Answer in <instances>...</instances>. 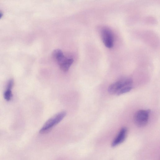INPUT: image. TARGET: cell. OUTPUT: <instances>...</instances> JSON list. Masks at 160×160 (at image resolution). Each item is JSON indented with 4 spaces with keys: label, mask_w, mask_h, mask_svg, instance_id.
<instances>
[{
    "label": "cell",
    "mask_w": 160,
    "mask_h": 160,
    "mask_svg": "<svg viewBox=\"0 0 160 160\" xmlns=\"http://www.w3.org/2000/svg\"><path fill=\"white\" fill-rule=\"evenodd\" d=\"M52 56L59 66L60 69L66 72L68 70L73 62L72 58H68L65 57L61 50L59 49L54 50Z\"/></svg>",
    "instance_id": "6da1fadb"
},
{
    "label": "cell",
    "mask_w": 160,
    "mask_h": 160,
    "mask_svg": "<svg viewBox=\"0 0 160 160\" xmlns=\"http://www.w3.org/2000/svg\"><path fill=\"white\" fill-rule=\"evenodd\" d=\"M66 114L65 112L62 111L49 119L40 130V133L45 134L49 132L64 118Z\"/></svg>",
    "instance_id": "7a4b0ae2"
},
{
    "label": "cell",
    "mask_w": 160,
    "mask_h": 160,
    "mask_svg": "<svg viewBox=\"0 0 160 160\" xmlns=\"http://www.w3.org/2000/svg\"><path fill=\"white\" fill-rule=\"evenodd\" d=\"M132 79L128 78H122L110 85L108 88V91L111 94H116L123 88L132 85Z\"/></svg>",
    "instance_id": "3957f363"
},
{
    "label": "cell",
    "mask_w": 160,
    "mask_h": 160,
    "mask_svg": "<svg viewBox=\"0 0 160 160\" xmlns=\"http://www.w3.org/2000/svg\"><path fill=\"white\" fill-rule=\"evenodd\" d=\"M150 112L149 109L140 110L136 112L133 117L135 124L139 127L145 126L148 122Z\"/></svg>",
    "instance_id": "277c9868"
},
{
    "label": "cell",
    "mask_w": 160,
    "mask_h": 160,
    "mask_svg": "<svg viewBox=\"0 0 160 160\" xmlns=\"http://www.w3.org/2000/svg\"><path fill=\"white\" fill-rule=\"evenodd\" d=\"M101 37L103 43L106 47L109 48L113 47L114 37L110 30L107 28L102 29L101 32Z\"/></svg>",
    "instance_id": "5b68a950"
},
{
    "label": "cell",
    "mask_w": 160,
    "mask_h": 160,
    "mask_svg": "<svg viewBox=\"0 0 160 160\" xmlns=\"http://www.w3.org/2000/svg\"><path fill=\"white\" fill-rule=\"evenodd\" d=\"M127 130L126 127H123L121 128L117 135L113 140L111 144L112 147H116L123 142L125 140Z\"/></svg>",
    "instance_id": "8992f818"
},
{
    "label": "cell",
    "mask_w": 160,
    "mask_h": 160,
    "mask_svg": "<svg viewBox=\"0 0 160 160\" xmlns=\"http://www.w3.org/2000/svg\"><path fill=\"white\" fill-rule=\"evenodd\" d=\"M132 88V85L126 86L120 90L116 93L117 95H120L130 91Z\"/></svg>",
    "instance_id": "52a82bcc"
},
{
    "label": "cell",
    "mask_w": 160,
    "mask_h": 160,
    "mask_svg": "<svg viewBox=\"0 0 160 160\" xmlns=\"http://www.w3.org/2000/svg\"><path fill=\"white\" fill-rule=\"evenodd\" d=\"M11 89L7 88L6 90L4 93V97L5 99L7 101H10L12 97V94Z\"/></svg>",
    "instance_id": "ba28073f"
},
{
    "label": "cell",
    "mask_w": 160,
    "mask_h": 160,
    "mask_svg": "<svg viewBox=\"0 0 160 160\" xmlns=\"http://www.w3.org/2000/svg\"><path fill=\"white\" fill-rule=\"evenodd\" d=\"M14 81L13 79L10 80L7 84V88L12 89L13 86Z\"/></svg>",
    "instance_id": "9c48e42d"
},
{
    "label": "cell",
    "mask_w": 160,
    "mask_h": 160,
    "mask_svg": "<svg viewBox=\"0 0 160 160\" xmlns=\"http://www.w3.org/2000/svg\"><path fill=\"white\" fill-rule=\"evenodd\" d=\"M3 16V14L2 12L0 11V19H1Z\"/></svg>",
    "instance_id": "30bf717a"
}]
</instances>
